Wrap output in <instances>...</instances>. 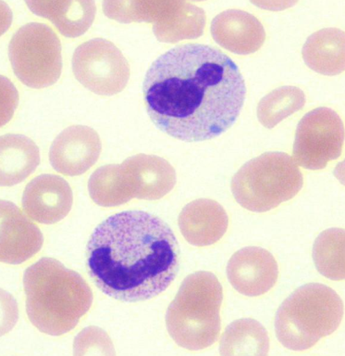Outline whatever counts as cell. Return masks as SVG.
<instances>
[{"instance_id": "cell-1", "label": "cell", "mask_w": 345, "mask_h": 356, "mask_svg": "<svg viewBox=\"0 0 345 356\" xmlns=\"http://www.w3.org/2000/svg\"><path fill=\"white\" fill-rule=\"evenodd\" d=\"M143 93L147 113L158 129L182 141L201 142L235 124L246 86L229 56L207 44H185L151 64Z\"/></svg>"}, {"instance_id": "cell-2", "label": "cell", "mask_w": 345, "mask_h": 356, "mask_svg": "<svg viewBox=\"0 0 345 356\" xmlns=\"http://www.w3.org/2000/svg\"><path fill=\"white\" fill-rule=\"evenodd\" d=\"M86 264L97 288L126 302L165 291L179 271V248L171 227L144 211H124L97 225L86 246Z\"/></svg>"}, {"instance_id": "cell-3", "label": "cell", "mask_w": 345, "mask_h": 356, "mask_svg": "<svg viewBox=\"0 0 345 356\" xmlns=\"http://www.w3.org/2000/svg\"><path fill=\"white\" fill-rule=\"evenodd\" d=\"M26 313L39 331L58 337L74 330L93 305V292L77 272L44 257L24 275Z\"/></svg>"}, {"instance_id": "cell-4", "label": "cell", "mask_w": 345, "mask_h": 356, "mask_svg": "<svg viewBox=\"0 0 345 356\" xmlns=\"http://www.w3.org/2000/svg\"><path fill=\"white\" fill-rule=\"evenodd\" d=\"M224 289L213 273H194L180 285L166 314L167 330L180 347L201 350L212 346L221 328Z\"/></svg>"}, {"instance_id": "cell-5", "label": "cell", "mask_w": 345, "mask_h": 356, "mask_svg": "<svg viewBox=\"0 0 345 356\" xmlns=\"http://www.w3.org/2000/svg\"><path fill=\"white\" fill-rule=\"evenodd\" d=\"M344 313L343 300L333 289L323 284H307L278 309L275 332L283 346L302 352L332 335L340 325Z\"/></svg>"}, {"instance_id": "cell-6", "label": "cell", "mask_w": 345, "mask_h": 356, "mask_svg": "<svg viewBox=\"0 0 345 356\" xmlns=\"http://www.w3.org/2000/svg\"><path fill=\"white\" fill-rule=\"evenodd\" d=\"M304 177L296 161L285 152H266L247 161L232 179L236 202L250 211L266 213L294 199Z\"/></svg>"}, {"instance_id": "cell-7", "label": "cell", "mask_w": 345, "mask_h": 356, "mask_svg": "<svg viewBox=\"0 0 345 356\" xmlns=\"http://www.w3.org/2000/svg\"><path fill=\"white\" fill-rule=\"evenodd\" d=\"M14 74L31 88H44L60 79L61 44L47 24L30 22L16 31L8 46Z\"/></svg>"}, {"instance_id": "cell-8", "label": "cell", "mask_w": 345, "mask_h": 356, "mask_svg": "<svg viewBox=\"0 0 345 356\" xmlns=\"http://www.w3.org/2000/svg\"><path fill=\"white\" fill-rule=\"evenodd\" d=\"M72 72L81 85L99 96L121 93L129 82V63L121 50L104 38L80 44L72 56Z\"/></svg>"}, {"instance_id": "cell-9", "label": "cell", "mask_w": 345, "mask_h": 356, "mask_svg": "<svg viewBox=\"0 0 345 356\" xmlns=\"http://www.w3.org/2000/svg\"><path fill=\"white\" fill-rule=\"evenodd\" d=\"M344 127L333 108L319 107L303 117L297 127L294 161L303 168L322 170L343 152Z\"/></svg>"}, {"instance_id": "cell-10", "label": "cell", "mask_w": 345, "mask_h": 356, "mask_svg": "<svg viewBox=\"0 0 345 356\" xmlns=\"http://www.w3.org/2000/svg\"><path fill=\"white\" fill-rule=\"evenodd\" d=\"M133 22L153 24L158 41L176 43L196 39L204 33L207 16L204 10L186 1H135Z\"/></svg>"}, {"instance_id": "cell-11", "label": "cell", "mask_w": 345, "mask_h": 356, "mask_svg": "<svg viewBox=\"0 0 345 356\" xmlns=\"http://www.w3.org/2000/svg\"><path fill=\"white\" fill-rule=\"evenodd\" d=\"M101 152V139L96 131L85 125H72L52 142L49 161L55 171L77 177L94 165Z\"/></svg>"}, {"instance_id": "cell-12", "label": "cell", "mask_w": 345, "mask_h": 356, "mask_svg": "<svg viewBox=\"0 0 345 356\" xmlns=\"http://www.w3.org/2000/svg\"><path fill=\"white\" fill-rule=\"evenodd\" d=\"M227 275L230 285L240 294L258 297L268 293L279 277L276 259L260 247L243 248L230 259Z\"/></svg>"}, {"instance_id": "cell-13", "label": "cell", "mask_w": 345, "mask_h": 356, "mask_svg": "<svg viewBox=\"0 0 345 356\" xmlns=\"http://www.w3.org/2000/svg\"><path fill=\"white\" fill-rule=\"evenodd\" d=\"M74 204L71 186L58 175L44 174L31 180L22 197V210L31 219L53 225L68 216Z\"/></svg>"}, {"instance_id": "cell-14", "label": "cell", "mask_w": 345, "mask_h": 356, "mask_svg": "<svg viewBox=\"0 0 345 356\" xmlns=\"http://www.w3.org/2000/svg\"><path fill=\"white\" fill-rule=\"evenodd\" d=\"M125 182L133 199H162L176 185V172L165 159L137 154L121 164Z\"/></svg>"}, {"instance_id": "cell-15", "label": "cell", "mask_w": 345, "mask_h": 356, "mask_svg": "<svg viewBox=\"0 0 345 356\" xmlns=\"http://www.w3.org/2000/svg\"><path fill=\"white\" fill-rule=\"evenodd\" d=\"M44 243L41 230L15 204L1 202V261L21 264L37 254Z\"/></svg>"}, {"instance_id": "cell-16", "label": "cell", "mask_w": 345, "mask_h": 356, "mask_svg": "<svg viewBox=\"0 0 345 356\" xmlns=\"http://www.w3.org/2000/svg\"><path fill=\"white\" fill-rule=\"evenodd\" d=\"M211 35L216 43L237 55H249L262 47L266 32L260 19L240 10L219 13L211 24Z\"/></svg>"}, {"instance_id": "cell-17", "label": "cell", "mask_w": 345, "mask_h": 356, "mask_svg": "<svg viewBox=\"0 0 345 356\" xmlns=\"http://www.w3.org/2000/svg\"><path fill=\"white\" fill-rule=\"evenodd\" d=\"M178 222L180 233L189 244L208 247L224 238L229 227V217L215 200L199 199L185 206Z\"/></svg>"}, {"instance_id": "cell-18", "label": "cell", "mask_w": 345, "mask_h": 356, "mask_svg": "<svg viewBox=\"0 0 345 356\" xmlns=\"http://www.w3.org/2000/svg\"><path fill=\"white\" fill-rule=\"evenodd\" d=\"M29 10L35 15L49 19L61 35L76 38L87 32L96 13L94 1H26Z\"/></svg>"}, {"instance_id": "cell-19", "label": "cell", "mask_w": 345, "mask_h": 356, "mask_svg": "<svg viewBox=\"0 0 345 356\" xmlns=\"http://www.w3.org/2000/svg\"><path fill=\"white\" fill-rule=\"evenodd\" d=\"M1 186H12L29 177L40 163L37 145L24 135L1 138Z\"/></svg>"}, {"instance_id": "cell-20", "label": "cell", "mask_w": 345, "mask_h": 356, "mask_svg": "<svg viewBox=\"0 0 345 356\" xmlns=\"http://www.w3.org/2000/svg\"><path fill=\"white\" fill-rule=\"evenodd\" d=\"M303 58L313 71L323 75H337L344 71V32L325 28L314 33L303 47Z\"/></svg>"}, {"instance_id": "cell-21", "label": "cell", "mask_w": 345, "mask_h": 356, "mask_svg": "<svg viewBox=\"0 0 345 356\" xmlns=\"http://www.w3.org/2000/svg\"><path fill=\"white\" fill-rule=\"evenodd\" d=\"M219 349L221 355H267L269 350L268 332L257 320H236L224 331Z\"/></svg>"}, {"instance_id": "cell-22", "label": "cell", "mask_w": 345, "mask_h": 356, "mask_svg": "<svg viewBox=\"0 0 345 356\" xmlns=\"http://www.w3.org/2000/svg\"><path fill=\"white\" fill-rule=\"evenodd\" d=\"M88 191L92 200L101 207H115L133 200L121 164L96 169L89 178Z\"/></svg>"}, {"instance_id": "cell-23", "label": "cell", "mask_w": 345, "mask_h": 356, "mask_svg": "<svg viewBox=\"0 0 345 356\" xmlns=\"http://www.w3.org/2000/svg\"><path fill=\"white\" fill-rule=\"evenodd\" d=\"M304 92L296 86H285L274 89L264 97L258 106V118L261 124L272 129L283 120L304 107Z\"/></svg>"}, {"instance_id": "cell-24", "label": "cell", "mask_w": 345, "mask_h": 356, "mask_svg": "<svg viewBox=\"0 0 345 356\" xmlns=\"http://www.w3.org/2000/svg\"><path fill=\"white\" fill-rule=\"evenodd\" d=\"M313 258L325 277L344 280V229L330 228L322 232L314 244Z\"/></svg>"}]
</instances>
